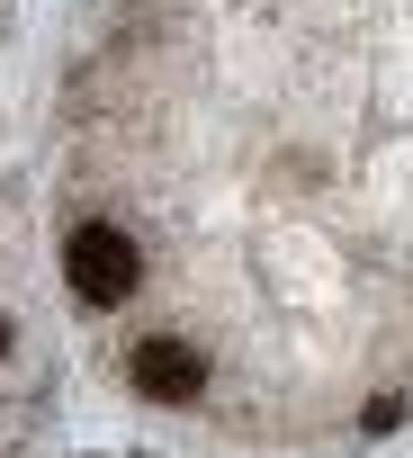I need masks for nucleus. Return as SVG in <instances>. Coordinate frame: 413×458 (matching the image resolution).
<instances>
[{
  "label": "nucleus",
  "mask_w": 413,
  "mask_h": 458,
  "mask_svg": "<svg viewBox=\"0 0 413 458\" xmlns=\"http://www.w3.org/2000/svg\"><path fill=\"white\" fill-rule=\"evenodd\" d=\"M63 270H72L81 306H126L135 279H144V252H135V234H117V225H81L63 243Z\"/></svg>",
  "instance_id": "f257e3e1"
},
{
  "label": "nucleus",
  "mask_w": 413,
  "mask_h": 458,
  "mask_svg": "<svg viewBox=\"0 0 413 458\" xmlns=\"http://www.w3.org/2000/svg\"><path fill=\"white\" fill-rule=\"evenodd\" d=\"M126 377H135V395H153V404H189V395L206 386V360H198L189 342L153 333V342H135V351H126Z\"/></svg>",
  "instance_id": "f03ea898"
},
{
  "label": "nucleus",
  "mask_w": 413,
  "mask_h": 458,
  "mask_svg": "<svg viewBox=\"0 0 413 458\" xmlns=\"http://www.w3.org/2000/svg\"><path fill=\"white\" fill-rule=\"evenodd\" d=\"M0 351H10V324H0Z\"/></svg>",
  "instance_id": "7ed1b4c3"
}]
</instances>
